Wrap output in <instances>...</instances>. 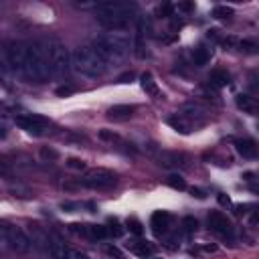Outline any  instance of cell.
Here are the masks:
<instances>
[{
    "mask_svg": "<svg viewBox=\"0 0 259 259\" xmlns=\"http://www.w3.org/2000/svg\"><path fill=\"white\" fill-rule=\"evenodd\" d=\"M91 47L103 59L105 65H119L132 51V38L125 30H107L97 34Z\"/></svg>",
    "mask_w": 259,
    "mask_h": 259,
    "instance_id": "obj_1",
    "label": "cell"
},
{
    "mask_svg": "<svg viewBox=\"0 0 259 259\" xmlns=\"http://www.w3.org/2000/svg\"><path fill=\"white\" fill-rule=\"evenodd\" d=\"M93 10L99 14L97 20L107 30H125L136 14V4L130 2H95Z\"/></svg>",
    "mask_w": 259,
    "mask_h": 259,
    "instance_id": "obj_2",
    "label": "cell"
},
{
    "mask_svg": "<svg viewBox=\"0 0 259 259\" xmlns=\"http://www.w3.org/2000/svg\"><path fill=\"white\" fill-rule=\"evenodd\" d=\"M71 69L81 77L97 79L105 73L107 65L103 63V59L95 53V49L91 45H79L71 53Z\"/></svg>",
    "mask_w": 259,
    "mask_h": 259,
    "instance_id": "obj_3",
    "label": "cell"
},
{
    "mask_svg": "<svg viewBox=\"0 0 259 259\" xmlns=\"http://www.w3.org/2000/svg\"><path fill=\"white\" fill-rule=\"evenodd\" d=\"M45 57H47V67H49V77L53 79H65L71 71V53L61 40H47L42 42Z\"/></svg>",
    "mask_w": 259,
    "mask_h": 259,
    "instance_id": "obj_4",
    "label": "cell"
},
{
    "mask_svg": "<svg viewBox=\"0 0 259 259\" xmlns=\"http://www.w3.org/2000/svg\"><path fill=\"white\" fill-rule=\"evenodd\" d=\"M22 77L34 83H42L49 79V67L42 42H26V57H24V69Z\"/></svg>",
    "mask_w": 259,
    "mask_h": 259,
    "instance_id": "obj_5",
    "label": "cell"
},
{
    "mask_svg": "<svg viewBox=\"0 0 259 259\" xmlns=\"http://www.w3.org/2000/svg\"><path fill=\"white\" fill-rule=\"evenodd\" d=\"M0 249H10L16 253H28L32 249V243L28 235L10 223H0Z\"/></svg>",
    "mask_w": 259,
    "mask_h": 259,
    "instance_id": "obj_6",
    "label": "cell"
},
{
    "mask_svg": "<svg viewBox=\"0 0 259 259\" xmlns=\"http://www.w3.org/2000/svg\"><path fill=\"white\" fill-rule=\"evenodd\" d=\"M83 186L93 188V190H107L117 184V174L107 170V168H91L83 176Z\"/></svg>",
    "mask_w": 259,
    "mask_h": 259,
    "instance_id": "obj_7",
    "label": "cell"
},
{
    "mask_svg": "<svg viewBox=\"0 0 259 259\" xmlns=\"http://www.w3.org/2000/svg\"><path fill=\"white\" fill-rule=\"evenodd\" d=\"M14 121L18 127H22L24 132H28L32 136H45L49 132V125H51L49 119L38 115V113H18L14 117Z\"/></svg>",
    "mask_w": 259,
    "mask_h": 259,
    "instance_id": "obj_8",
    "label": "cell"
},
{
    "mask_svg": "<svg viewBox=\"0 0 259 259\" xmlns=\"http://www.w3.org/2000/svg\"><path fill=\"white\" fill-rule=\"evenodd\" d=\"M148 34H150V22L146 16H138L136 20V38L132 42L134 53L138 59H146L148 57Z\"/></svg>",
    "mask_w": 259,
    "mask_h": 259,
    "instance_id": "obj_9",
    "label": "cell"
},
{
    "mask_svg": "<svg viewBox=\"0 0 259 259\" xmlns=\"http://www.w3.org/2000/svg\"><path fill=\"white\" fill-rule=\"evenodd\" d=\"M24 57H26V42L14 40L6 47V63L20 77H22V69H24Z\"/></svg>",
    "mask_w": 259,
    "mask_h": 259,
    "instance_id": "obj_10",
    "label": "cell"
},
{
    "mask_svg": "<svg viewBox=\"0 0 259 259\" xmlns=\"http://www.w3.org/2000/svg\"><path fill=\"white\" fill-rule=\"evenodd\" d=\"M208 227L210 231H214L221 237H233V225L227 219V214H223L221 210H210L208 212Z\"/></svg>",
    "mask_w": 259,
    "mask_h": 259,
    "instance_id": "obj_11",
    "label": "cell"
},
{
    "mask_svg": "<svg viewBox=\"0 0 259 259\" xmlns=\"http://www.w3.org/2000/svg\"><path fill=\"white\" fill-rule=\"evenodd\" d=\"M150 227H152V233L156 237L166 235L170 231V227H172V214L168 210H156L152 214V219H150Z\"/></svg>",
    "mask_w": 259,
    "mask_h": 259,
    "instance_id": "obj_12",
    "label": "cell"
},
{
    "mask_svg": "<svg viewBox=\"0 0 259 259\" xmlns=\"http://www.w3.org/2000/svg\"><path fill=\"white\" fill-rule=\"evenodd\" d=\"M69 231L75 235H81L85 239H91V241L107 237V231L103 225H69Z\"/></svg>",
    "mask_w": 259,
    "mask_h": 259,
    "instance_id": "obj_13",
    "label": "cell"
},
{
    "mask_svg": "<svg viewBox=\"0 0 259 259\" xmlns=\"http://www.w3.org/2000/svg\"><path fill=\"white\" fill-rule=\"evenodd\" d=\"M156 160H158V164L164 166V168H180V166H186V162H188V158H186L184 154H180V152H170V150L158 152Z\"/></svg>",
    "mask_w": 259,
    "mask_h": 259,
    "instance_id": "obj_14",
    "label": "cell"
},
{
    "mask_svg": "<svg viewBox=\"0 0 259 259\" xmlns=\"http://www.w3.org/2000/svg\"><path fill=\"white\" fill-rule=\"evenodd\" d=\"M26 235H28L32 247L42 249V251L49 249V237H51V233H47L40 225H28V233H26Z\"/></svg>",
    "mask_w": 259,
    "mask_h": 259,
    "instance_id": "obj_15",
    "label": "cell"
},
{
    "mask_svg": "<svg viewBox=\"0 0 259 259\" xmlns=\"http://www.w3.org/2000/svg\"><path fill=\"white\" fill-rule=\"evenodd\" d=\"M67 251H69V247L65 245V241L57 233H51V237H49V249H47L49 257L51 259H67Z\"/></svg>",
    "mask_w": 259,
    "mask_h": 259,
    "instance_id": "obj_16",
    "label": "cell"
},
{
    "mask_svg": "<svg viewBox=\"0 0 259 259\" xmlns=\"http://www.w3.org/2000/svg\"><path fill=\"white\" fill-rule=\"evenodd\" d=\"M125 249H130L134 255H138V257H142V259H148V257H152V253H154V247H152L148 241H144V239L127 241V243H125Z\"/></svg>",
    "mask_w": 259,
    "mask_h": 259,
    "instance_id": "obj_17",
    "label": "cell"
},
{
    "mask_svg": "<svg viewBox=\"0 0 259 259\" xmlns=\"http://www.w3.org/2000/svg\"><path fill=\"white\" fill-rule=\"evenodd\" d=\"M136 111V105H113L107 109V119H113V121H125L134 115Z\"/></svg>",
    "mask_w": 259,
    "mask_h": 259,
    "instance_id": "obj_18",
    "label": "cell"
},
{
    "mask_svg": "<svg viewBox=\"0 0 259 259\" xmlns=\"http://www.w3.org/2000/svg\"><path fill=\"white\" fill-rule=\"evenodd\" d=\"M140 85H142V89H144L150 97H154V99L162 97V91H160V87H158V83L154 81V75H152L150 71H146V73L140 75Z\"/></svg>",
    "mask_w": 259,
    "mask_h": 259,
    "instance_id": "obj_19",
    "label": "cell"
},
{
    "mask_svg": "<svg viewBox=\"0 0 259 259\" xmlns=\"http://www.w3.org/2000/svg\"><path fill=\"white\" fill-rule=\"evenodd\" d=\"M235 146H237V152H239L243 158H247V160H253V158L257 156V146H255V142L249 140V138H245V140H237Z\"/></svg>",
    "mask_w": 259,
    "mask_h": 259,
    "instance_id": "obj_20",
    "label": "cell"
},
{
    "mask_svg": "<svg viewBox=\"0 0 259 259\" xmlns=\"http://www.w3.org/2000/svg\"><path fill=\"white\" fill-rule=\"evenodd\" d=\"M237 105H239V109H243L245 113H251V115H255L257 107H259L257 99L251 95H237Z\"/></svg>",
    "mask_w": 259,
    "mask_h": 259,
    "instance_id": "obj_21",
    "label": "cell"
},
{
    "mask_svg": "<svg viewBox=\"0 0 259 259\" xmlns=\"http://www.w3.org/2000/svg\"><path fill=\"white\" fill-rule=\"evenodd\" d=\"M210 55H212V51L200 45V47H196V49L192 51V63H194L196 67H204V65L210 61Z\"/></svg>",
    "mask_w": 259,
    "mask_h": 259,
    "instance_id": "obj_22",
    "label": "cell"
},
{
    "mask_svg": "<svg viewBox=\"0 0 259 259\" xmlns=\"http://www.w3.org/2000/svg\"><path fill=\"white\" fill-rule=\"evenodd\" d=\"M168 123H170L176 132H180V134H190V130H192V125H190L180 113H174L172 117H168Z\"/></svg>",
    "mask_w": 259,
    "mask_h": 259,
    "instance_id": "obj_23",
    "label": "cell"
},
{
    "mask_svg": "<svg viewBox=\"0 0 259 259\" xmlns=\"http://www.w3.org/2000/svg\"><path fill=\"white\" fill-rule=\"evenodd\" d=\"M229 73L225 71V69H214L212 73H210V77H208V81H210V85H214V87H225V85H229Z\"/></svg>",
    "mask_w": 259,
    "mask_h": 259,
    "instance_id": "obj_24",
    "label": "cell"
},
{
    "mask_svg": "<svg viewBox=\"0 0 259 259\" xmlns=\"http://www.w3.org/2000/svg\"><path fill=\"white\" fill-rule=\"evenodd\" d=\"M166 184H168L170 188H174V190H186V182H184V178L178 176V174H170V176L166 178Z\"/></svg>",
    "mask_w": 259,
    "mask_h": 259,
    "instance_id": "obj_25",
    "label": "cell"
},
{
    "mask_svg": "<svg viewBox=\"0 0 259 259\" xmlns=\"http://www.w3.org/2000/svg\"><path fill=\"white\" fill-rule=\"evenodd\" d=\"M99 138H101L103 142H109L111 146H113V144H121V138H119L115 132H111V130H101V132H99Z\"/></svg>",
    "mask_w": 259,
    "mask_h": 259,
    "instance_id": "obj_26",
    "label": "cell"
},
{
    "mask_svg": "<svg viewBox=\"0 0 259 259\" xmlns=\"http://www.w3.org/2000/svg\"><path fill=\"white\" fill-rule=\"evenodd\" d=\"M212 16L214 18H231L233 16V8H229V6H214L212 8Z\"/></svg>",
    "mask_w": 259,
    "mask_h": 259,
    "instance_id": "obj_27",
    "label": "cell"
},
{
    "mask_svg": "<svg viewBox=\"0 0 259 259\" xmlns=\"http://www.w3.org/2000/svg\"><path fill=\"white\" fill-rule=\"evenodd\" d=\"M105 231H107V235H113V237H119L121 233H123V229H121V225L115 221V219H109V223H107V227H105Z\"/></svg>",
    "mask_w": 259,
    "mask_h": 259,
    "instance_id": "obj_28",
    "label": "cell"
},
{
    "mask_svg": "<svg viewBox=\"0 0 259 259\" xmlns=\"http://www.w3.org/2000/svg\"><path fill=\"white\" fill-rule=\"evenodd\" d=\"M125 225H127V229H130L134 235H138V237L144 233V227H142V223H140L138 219H127V223H125Z\"/></svg>",
    "mask_w": 259,
    "mask_h": 259,
    "instance_id": "obj_29",
    "label": "cell"
},
{
    "mask_svg": "<svg viewBox=\"0 0 259 259\" xmlns=\"http://www.w3.org/2000/svg\"><path fill=\"white\" fill-rule=\"evenodd\" d=\"M182 227H184L186 233H194V231L198 229V223H196V219H192V217H184V219H182Z\"/></svg>",
    "mask_w": 259,
    "mask_h": 259,
    "instance_id": "obj_30",
    "label": "cell"
},
{
    "mask_svg": "<svg viewBox=\"0 0 259 259\" xmlns=\"http://www.w3.org/2000/svg\"><path fill=\"white\" fill-rule=\"evenodd\" d=\"M67 166L73 168V170H83L85 168V162L83 160H77V158H69L67 160Z\"/></svg>",
    "mask_w": 259,
    "mask_h": 259,
    "instance_id": "obj_31",
    "label": "cell"
},
{
    "mask_svg": "<svg viewBox=\"0 0 259 259\" xmlns=\"http://www.w3.org/2000/svg\"><path fill=\"white\" fill-rule=\"evenodd\" d=\"M67 259H89L85 253H81L79 249H69L67 251Z\"/></svg>",
    "mask_w": 259,
    "mask_h": 259,
    "instance_id": "obj_32",
    "label": "cell"
},
{
    "mask_svg": "<svg viewBox=\"0 0 259 259\" xmlns=\"http://www.w3.org/2000/svg\"><path fill=\"white\" fill-rule=\"evenodd\" d=\"M73 91H75V87H59V89H57V95L65 97V95H69V93H73Z\"/></svg>",
    "mask_w": 259,
    "mask_h": 259,
    "instance_id": "obj_33",
    "label": "cell"
},
{
    "mask_svg": "<svg viewBox=\"0 0 259 259\" xmlns=\"http://www.w3.org/2000/svg\"><path fill=\"white\" fill-rule=\"evenodd\" d=\"M134 79V73L130 71V73H125V75H121V77H117V81L119 83H127V81H132Z\"/></svg>",
    "mask_w": 259,
    "mask_h": 259,
    "instance_id": "obj_34",
    "label": "cell"
},
{
    "mask_svg": "<svg viewBox=\"0 0 259 259\" xmlns=\"http://www.w3.org/2000/svg\"><path fill=\"white\" fill-rule=\"evenodd\" d=\"M40 154H42L45 158H57V152H55V150H47V148H45Z\"/></svg>",
    "mask_w": 259,
    "mask_h": 259,
    "instance_id": "obj_35",
    "label": "cell"
},
{
    "mask_svg": "<svg viewBox=\"0 0 259 259\" xmlns=\"http://www.w3.org/2000/svg\"><path fill=\"white\" fill-rule=\"evenodd\" d=\"M105 251H107V253H109V255H115V257H117V259H119V257H121V255H119V251H117V249H115V247H107V249H105Z\"/></svg>",
    "mask_w": 259,
    "mask_h": 259,
    "instance_id": "obj_36",
    "label": "cell"
},
{
    "mask_svg": "<svg viewBox=\"0 0 259 259\" xmlns=\"http://www.w3.org/2000/svg\"><path fill=\"white\" fill-rule=\"evenodd\" d=\"M190 192H192V196H198V198H204V192H202V190H198V188H192Z\"/></svg>",
    "mask_w": 259,
    "mask_h": 259,
    "instance_id": "obj_37",
    "label": "cell"
},
{
    "mask_svg": "<svg viewBox=\"0 0 259 259\" xmlns=\"http://www.w3.org/2000/svg\"><path fill=\"white\" fill-rule=\"evenodd\" d=\"M219 202H221V204H231L229 196H225V194H221V196H219Z\"/></svg>",
    "mask_w": 259,
    "mask_h": 259,
    "instance_id": "obj_38",
    "label": "cell"
},
{
    "mask_svg": "<svg viewBox=\"0 0 259 259\" xmlns=\"http://www.w3.org/2000/svg\"><path fill=\"white\" fill-rule=\"evenodd\" d=\"M178 8H182V10H192V4H178Z\"/></svg>",
    "mask_w": 259,
    "mask_h": 259,
    "instance_id": "obj_39",
    "label": "cell"
},
{
    "mask_svg": "<svg viewBox=\"0 0 259 259\" xmlns=\"http://www.w3.org/2000/svg\"><path fill=\"white\" fill-rule=\"evenodd\" d=\"M0 174H8V168H4L2 164H0Z\"/></svg>",
    "mask_w": 259,
    "mask_h": 259,
    "instance_id": "obj_40",
    "label": "cell"
},
{
    "mask_svg": "<svg viewBox=\"0 0 259 259\" xmlns=\"http://www.w3.org/2000/svg\"><path fill=\"white\" fill-rule=\"evenodd\" d=\"M152 259H160V257H152Z\"/></svg>",
    "mask_w": 259,
    "mask_h": 259,
    "instance_id": "obj_41",
    "label": "cell"
}]
</instances>
